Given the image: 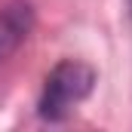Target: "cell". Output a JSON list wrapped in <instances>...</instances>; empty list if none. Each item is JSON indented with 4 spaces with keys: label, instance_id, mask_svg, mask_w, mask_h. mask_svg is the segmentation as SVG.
I'll return each mask as SVG.
<instances>
[{
    "label": "cell",
    "instance_id": "6da1fadb",
    "mask_svg": "<svg viewBox=\"0 0 132 132\" xmlns=\"http://www.w3.org/2000/svg\"><path fill=\"white\" fill-rule=\"evenodd\" d=\"M92 86H95V71L86 62H77V59L59 62L46 74L43 95H40V117L52 123L65 120L83 98H89Z\"/></svg>",
    "mask_w": 132,
    "mask_h": 132
},
{
    "label": "cell",
    "instance_id": "7a4b0ae2",
    "mask_svg": "<svg viewBox=\"0 0 132 132\" xmlns=\"http://www.w3.org/2000/svg\"><path fill=\"white\" fill-rule=\"evenodd\" d=\"M34 28V6L28 0H12L0 9V59L6 62Z\"/></svg>",
    "mask_w": 132,
    "mask_h": 132
},
{
    "label": "cell",
    "instance_id": "3957f363",
    "mask_svg": "<svg viewBox=\"0 0 132 132\" xmlns=\"http://www.w3.org/2000/svg\"><path fill=\"white\" fill-rule=\"evenodd\" d=\"M126 6H129V19H132V0H126Z\"/></svg>",
    "mask_w": 132,
    "mask_h": 132
},
{
    "label": "cell",
    "instance_id": "277c9868",
    "mask_svg": "<svg viewBox=\"0 0 132 132\" xmlns=\"http://www.w3.org/2000/svg\"><path fill=\"white\" fill-rule=\"evenodd\" d=\"M0 65H3V59H0Z\"/></svg>",
    "mask_w": 132,
    "mask_h": 132
}]
</instances>
